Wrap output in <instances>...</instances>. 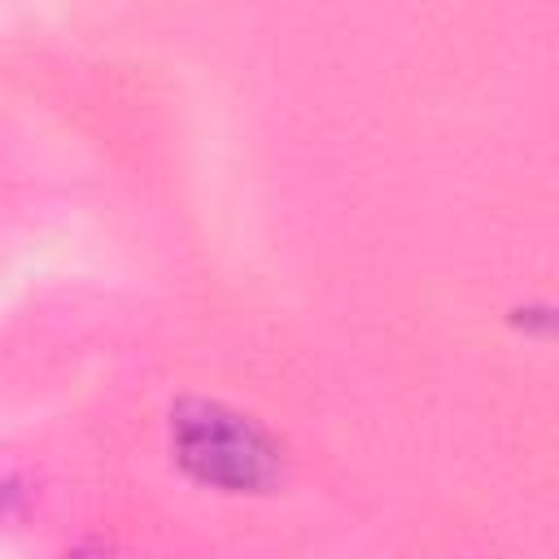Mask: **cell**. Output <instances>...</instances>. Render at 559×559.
I'll list each match as a JSON object with an SVG mask.
<instances>
[{"label": "cell", "mask_w": 559, "mask_h": 559, "mask_svg": "<svg viewBox=\"0 0 559 559\" xmlns=\"http://www.w3.org/2000/svg\"><path fill=\"white\" fill-rule=\"evenodd\" d=\"M170 445L192 480L223 493H262L280 476L275 441L218 402H183L170 415Z\"/></svg>", "instance_id": "obj_1"}]
</instances>
